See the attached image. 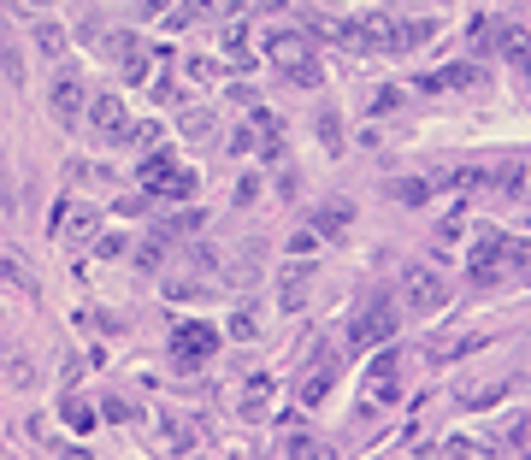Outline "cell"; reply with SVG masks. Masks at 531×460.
I'll list each match as a JSON object with an SVG mask.
<instances>
[{
    "label": "cell",
    "instance_id": "cell-1",
    "mask_svg": "<svg viewBox=\"0 0 531 460\" xmlns=\"http://www.w3.org/2000/svg\"><path fill=\"white\" fill-rule=\"evenodd\" d=\"M396 331H402V313H396V301L390 295H366V307L354 313V325H349V343L354 349H384V343H396Z\"/></svg>",
    "mask_w": 531,
    "mask_h": 460
},
{
    "label": "cell",
    "instance_id": "cell-2",
    "mask_svg": "<svg viewBox=\"0 0 531 460\" xmlns=\"http://www.w3.org/2000/svg\"><path fill=\"white\" fill-rule=\"evenodd\" d=\"M502 230H496V224H478L473 230V248H466V278L473 283H496L502 278Z\"/></svg>",
    "mask_w": 531,
    "mask_h": 460
},
{
    "label": "cell",
    "instance_id": "cell-3",
    "mask_svg": "<svg viewBox=\"0 0 531 460\" xmlns=\"http://www.w3.org/2000/svg\"><path fill=\"white\" fill-rule=\"evenodd\" d=\"M219 343H224V331L189 319V325H178V331H171V360H178V366H201V360H213V354H219Z\"/></svg>",
    "mask_w": 531,
    "mask_h": 460
},
{
    "label": "cell",
    "instance_id": "cell-4",
    "mask_svg": "<svg viewBox=\"0 0 531 460\" xmlns=\"http://www.w3.org/2000/svg\"><path fill=\"white\" fill-rule=\"evenodd\" d=\"M89 130H95L100 142H118L130 130V107L125 95H89Z\"/></svg>",
    "mask_w": 531,
    "mask_h": 460
},
{
    "label": "cell",
    "instance_id": "cell-5",
    "mask_svg": "<svg viewBox=\"0 0 531 460\" xmlns=\"http://www.w3.org/2000/svg\"><path fill=\"white\" fill-rule=\"evenodd\" d=\"M402 290H407V301H413V313H437V307L448 301L443 278H437L431 265H407V272H402Z\"/></svg>",
    "mask_w": 531,
    "mask_h": 460
},
{
    "label": "cell",
    "instance_id": "cell-6",
    "mask_svg": "<svg viewBox=\"0 0 531 460\" xmlns=\"http://www.w3.org/2000/svg\"><path fill=\"white\" fill-rule=\"evenodd\" d=\"M260 54L272 59V65H278V71H290L295 59H308V54H313V42H308V36H301V30H266Z\"/></svg>",
    "mask_w": 531,
    "mask_h": 460
},
{
    "label": "cell",
    "instance_id": "cell-7",
    "mask_svg": "<svg viewBox=\"0 0 531 460\" xmlns=\"http://www.w3.org/2000/svg\"><path fill=\"white\" fill-rule=\"evenodd\" d=\"M349 224H354V201H349V195H331L319 213H313V237H319V242H336Z\"/></svg>",
    "mask_w": 531,
    "mask_h": 460
},
{
    "label": "cell",
    "instance_id": "cell-8",
    "mask_svg": "<svg viewBox=\"0 0 531 460\" xmlns=\"http://www.w3.org/2000/svg\"><path fill=\"white\" fill-rule=\"evenodd\" d=\"M308 290H313V265H283V278H278L283 313H301V307H308Z\"/></svg>",
    "mask_w": 531,
    "mask_h": 460
},
{
    "label": "cell",
    "instance_id": "cell-9",
    "mask_svg": "<svg viewBox=\"0 0 531 460\" xmlns=\"http://www.w3.org/2000/svg\"><path fill=\"white\" fill-rule=\"evenodd\" d=\"M420 89H484V71H478L473 59H461V65H448V71H431V77H420Z\"/></svg>",
    "mask_w": 531,
    "mask_h": 460
},
{
    "label": "cell",
    "instance_id": "cell-10",
    "mask_svg": "<svg viewBox=\"0 0 531 460\" xmlns=\"http://www.w3.org/2000/svg\"><path fill=\"white\" fill-rule=\"evenodd\" d=\"M224 59L237 71H254V54H248V13L242 18H224Z\"/></svg>",
    "mask_w": 531,
    "mask_h": 460
},
{
    "label": "cell",
    "instance_id": "cell-11",
    "mask_svg": "<svg viewBox=\"0 0 531 460\" xmlns=\"http://www.w3.org/2000/svg\"><path fill=\"white\" fill-rule=\"evenodd\" d=\"M54 118L59 125H77V118H83V83H77V77H59L54 83Z\"/></svg>",
    "mask_w": 531,
    "mask_h": 460
},
{
    "label": "cell",
    "instance_id": "cell-12",
    "mask_svg": "<svg viewBox=\"0 0 531 460\" xmlns=\"http://www.w3.org/2000/svg\"><path fill=\"white\" fill-rule=\"evenodd\" d=\"M237 407H242V419H266V407H272V378H266V372H254Z\"/></svg>",
    "mask_w": 531,
    "mask_h": 460
},
{
    "label": "cell",
    "instance_id": "cell-13",
    "mask_svg": "<svg viewBox=\"0 0 531 460\" xmlns=\"http://www.w3.org/2000/svg\"><path fill=\"white\" fill-rule=\"evenodd\" d=\"M490 42H496V54L514 59V65H526V30H519V24H490Z\"/></svg>",
    "mask_w": 531,
    "mask_h": 460
},
{
    "label": "cell",
    "instance_id": "cell-14",
    "mask_svg": "<svg viewBox=\"0 0 531 460\" xmlns=\"http://www.w3.org/2000/svg\"><path fill=\"white\" fill-rule=\"evenodd\" d=\"M30 42H36V54H42V59H65V30L48 24V18L30 30Z\"/></svg>",
    "mask_w": 531,
    "mask_h": 460
},
{
    "label": "cell",
    "instance_id": "cell-15",
    "mask_svg": "<svg viewBox=\"0 0 531 460\" xmlns=\"http://www.w3.org/2000/svg\"><path fill=\"white\" fill-rule=\"evenodd\" d=\"M224 331L237 336V343H254V336H260V307H254V301H237V313H231V325H224Z\"/></svg>",
    "mask_w": 531,
    "mask_h": 460
},
{
    "label": "cell",
    "instance_id": "cell-16",
    "mask_svg": "<svg viewBox=\"0 0 531 460\" xmlns=\"http://www.w3.org/2000/svg\"><path fill=\"white\" fill-rule=\"evenodd\" d=\"M283 83H295V89H319V83H325V65H319V54L295 59V65L283 71Z\"/></svg>",
    "mask_w": 531,
    "mask_h": 460
},
{
    "label": "cell",
    "instance_id": "cell-17",
    "mask_svg": "<svg viewBox=\"0 0 531 460\" xmlns=\"http://www.w3.org/2000/svg\"><path fill=\"white\" fill-rule=\"evenodd\" d=\"M171 171H178V153H154V148H148V160H142V183H148V189H160Z\"/></svg>",
    "mask_w": 531,
    "mask_h": 460
},
{
    "label": "cell",
    "instance_id": "cell-18",
    "mask_svg": "<svg viewBox=\"0 0 531 460\" xmlns=\"http://www.w3.org/2000/svg\"><path fill=\"white\" fill-rule=\"evenodd\" d=\"M390 195L402 201V207H425V201H431V183H425V178H396Z\"/></svg>",
    "mask_w": 531,
    "mask_h": 460
},
{
    "label": "cell",
    "instance_id": "cell-19",
    "mask_svg": "<svg viewBox=\"0 0 531 460\" xmlns=\"http://www.w3.org/2000/svg\"><path fill=\"white\" fill-rule=\"evenodd\" d=\"M331 378H336V366L319 360V366L308 372V384H301V402H325V395H331Z\"/></svg>",
    "mask_w": 531,
    "mask_h": 460
},
{
    "label": "cell",
    "instance_id": "cell-20",
    "mask_svg": "<svg viewBox=\"0 0 531 460\" xmlns=\"http://www.w3.org/2000/svg\"><path fill=\"white\" fill-rule=\"evenodd\" d=\"M59 413H65L71 431H95V407H89L83 395H65V402H59Z\"/></svg>",
    "mask_w": 531,
    "mask_h": 460
},
{
    "label": "cell",
    "instance_id": "cell-21",
    "mask_svg": "<svg viewBox=\"0 0 531 460\" xmlns=\"http://www.w3.org/2000/svg\"><path fill=\"white\" fill-rule=\"evenodd\" d=\"M178 130H183V136H189V142L213 136V107H189V112H183V118H178Z\"/></svg>",
    "mask_w": 531,
    "mask_h": 460
},
{
    "label": "cell",
    "instance_id": "cell-22",
    "mask_svg": "<svg viewBox=\"0 0 531 460\" xmlns=\"http://www.w3.org/2000/svg\"><path fill=\"white\" fill-rule=\"evenodd\" d=\"M396 366H402V354H396L390 343H384V349L372 354V366H366V378H372V384H390V378H396Z\"/></svg>",
    "mask_w": 531,
    "mask_h": 460
},
{
    "label": "cell",
    "instance_id": "cell-23",
    "mask_svg": "<svg viewBox=\"0 0 531 460\" xmlns=\"http://www.w3.org/2000/svg\"><path fill=\"white\" fill-rule=\"evenodd\" d=\"M196 189H201V178H196V171H171V178L160 183V195H171V201H189Z\"/></svg>",
    "mask_w": 531,
    "mask_h": 460
},
{
    "label": "cell",
    "instance_id": "cell-24",
    "mask_svg": "<svg viewBox=\"0 0 531 460\" xmlns=\"http://www.w3.org/2000/svg\"><path fill=\"white\" fill-rule=\"evenodd\" d=\"M319 142L331 153H343V118H336V107H319Z\"/></svg>",
    "mask_w": 531,
    "mask_h": 460
},
{
    "label": "cell",
    "instance_id": "cell-25",
    "mask_svg": "<svg viewBox=\"0 0 531 460\" xmlns=\"http://www.w3.org/2000/svg\"><path fill=\"white\" fill-rule=\"evenodd\" d=\"M118 142H130V148H136V153H148V148H154V142H160V125H154V118H148V125H130V130H125V136H118Z\"/></svg>",
    "mask_w": 531,
    "mask_h": 460
},
{
    "label": "cell",
    "instance_id": "cell-26",
    "mask_svg": "<svg viewBox=\"0 0 531 460\" xmlns=\"http://www.w3.org/2000/svg\"><path fill=\"white\" fill-rule=\"evenodd\" d=\"M166 437H171V448H178V455H189V448H196V425H183V419H166Z\"/></svg>",
    "mask_w": 531,
    "mask_h": 460
},
{
    "label": "cell",
    "instance_id": "cell-27",
    "mask_svg": "<svg viewBox=\"0 0 531 460\" xmlns=\"http://www.w3.org/2000/svg\"><path fill=\"white\" fill-rule=\"evenodd\" d=\"M118 71H125L130 83H142V77H148V59H142V48H130V54L118 59Z\"/></svg>",
    "mask_w": 531,
    "mask_h": 460
},
{
    "label": "cell",
    "instance_id": "cell-28",
    "mask_svg": "<svg viewBox=\"0 0 531 460\" xmlns=\"http://www.w3.org/2000/svg\"><path fill=\"white\" fill-rule=\"evenodd\" d=\"M502 195L526 201V166H519V160H514V171H502Z\"/></svg>",
    "mask_w": 531,
    "mask_h": 460
},
{
    "label": "cell",
    "instance_id": "cell-29",
    "mask_svg": "<svg viewBox=\"0 0 531 460\" xmlns=\"http://www.w3.org/2000/svg\"><path fill=\"white\" fill-rule=\"evenodd\" d=\"M89 237H95V213H71V242H89Z\"/></svg>",
    "mask_w": 531,
    "mask_h": 460
},
{
    "label": "cell",
    "instance_id": "cell-30",
    "mask_svg": "<svg viewBox=\"0 0 531 460\" xmlns=\"http://www.w3.org/2000/svg\"><path fill=\"white\" fill-rule=\"evenodd\" d=\"M0 71H6V83H13V89H24V59H18L13 48L0 54Z\"/></svg>",
    "mask_w": 531,
    "mask_h": 460
},
{
    "label": "cell",
    "instance_id": "cell-31",
    "mask_svg": "<svg viewBox=\"0 0 531 460\" xmlns=\"http://www.w3.org/2000/svg\"><path fill=\"white\" fill-rule=\"evenodd\" d=\"M254 142H260V130H254V118H248V125L231 136V153H254Z\"/></svg>",
    "mask_w": 531,
    "mask_h": 460
},
{
    "label": "cell",
    "instance_id": "cell-32",
    "mask_svg": "<svg viewBox=\"0 0 531 460\" xmlns=\"http://www.w3.org/2000/svg\"><path fill=\"white\" fill-rule=\"evenodd\" d=\"M478 183H484V171L466 166V171H455V178H448V189H455V195H466V189H478Z\"/></svg>",
    "mask_w": 531,
    "mask_h": 460
},
{
    "label": "cell",
    "instance_id": "cell-33",
    "mask_svg": "<svg viewBox=\"0 0 531 460\" xmlns=\"http://www.w3.org/2000/svg\"><path fill=\"white\" fill-rule=\"evenodd\" d=\"M308 448H313V437H308V431H290V437H283V455H290V460H301Z\"/></svg>",
    "mask_w": 531,
    "mask_h": 460
},
{
    "label": "cell",
    "instance_id": "cell-34",
    "mask_svg": "<svg viewBox=\"0 0 531 460\" xmlns=\"http://www.w3.org/2000/svg\"><path fill=\"white\" fill-rule=\"evenodd\" d=\"M254 201H260V178H242L237 183V207H254Z\"/></svg>",
    "mask_w": 531,
    "mask_h": 460
},
{
    "label": "cell",
    "instance_id": "cell-35",
    "mask_svg": "<svg viewBox=\"0 0 531 460\" xmlns=\"http://www.w3.org/2000/svg\"><path fill=\"white\" fill-rule=\"evenodd\" d=\"M402 107V89H378V100H372V112H396Z\"/></svg>",
    "mask_w": 531,
    "mask_h": 460
},
{
    "label": "cell",
    "instance_id": "cell-36",
    "mask_svg": "<svg viewBox=\"0 0 531 460\" xmlns=\"http://www.w3.org/2000/svg\"><path fill=\"white\" fill-rule=\"evenodd\" d=\"M290 248H295V254H313V248H319V237H313V224H308V230H295V237H290Z\"/></svg>",
    "mask_w": 531,
    "mask_h": 460
},
{
    "label": "cell",
    "instance_id": "cell-37",
    "mask_svg": "<svg viewBox=\"0 0 531 460\" xmlns=\"http://www.w3.org/2000/svg\"><path fill=\"white\" fill-rule=\"evenodd\" d=\"M189 77H201V83H213V77H219V65H213V59H189Z\"/></svg>",
    "mask_w": 531,
    "mask_h": 460
},
{
    "label": "cell",
    "instance_id": "cell-38",
    "mask_svg": "<svg viewBox=\"0 0 531 460\" xmlns=\"http://www.w3.org/2000/svg\"><path fill=\"white\" fill-rule=\"evenodd\" d=\"M100 413H107V419H112V425H125V419H130V402H118V395H112V402H107V407H100Z\"/></svg>",
    "mask_w": 531,
    "mask_h": 460
},
{
    "label": "cell",
    "instance_id": "cell-39",
    "mask_svg": "<svg viewBox=\"0 0 531 460\" xmlns=\"http://www.w3.org/2000/svg\"><path fill=\"white\" fill-rule=\"evenodd\" d=\"M118 213H130V219H136V213H148V195H125V201H118Z\"/></svg>",
    "mask_w": 531,
    "mask_h": 460
},
{
    "label": "cell",
    "instance_id": "cell-40",
    "mask_svg": "<svg viewBox=\"0 0 531 460\" xmlns=\"http://www.w3.org/2000/svg\"><path fill=\"white\" fill-rule=\"evenodd\" d=\"M301 460H336V455H331V448H325V443H313V448H308V455H301Z\"/></svg>",
    "mask_w": 531,
    "mask_h": 460
},
{
    "label": "cell",
    "instance_id": "cell-41",
    "mask_svg": "<svg viewBox=\"0 0 531 460\" xmlns=\"http://www.w3.org/2000/svg\"><path fill=\"white\" fill-rule=\"evenodd\" d=\"M224 460H248V455H242V448H224Z\"/></svg>",
    "mask_w": 531,
    "mask_h": 460
},
{
    "label": "cell",
    "instance_id": "cell-42",
    "mask_svg": "<svg viewBox=\"0 0 531 460\" xmlns=\"http://www.w3.org/2000/svg\"><path fill=\"white\" fill-rule=\"evenodd\" d=\"M30 6H54V0H30Z\"/></svg>",
    "mask_w": 531,
    "mask_h": 460
},
{
    "label": "cell",
    "instance_id": "cell-43",
    "mask_svg": "<svg viewBox=\"0 0 531 460\" xmlns=\"http://www.w3.org/2000/svg\"><path fill=\"white\" fill-rule=\"evenodd\" d=\"M183 460H189V455H183Z\"/></svg>",
    "mask_w": 531,
    "mask_h": 460
}]
</instances>
